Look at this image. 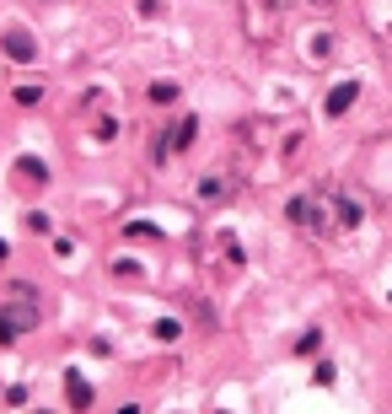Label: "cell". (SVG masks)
<instances>
[{"instance_id": "obj_1", "label": "cell", "mask_w": 392, "mask_h": 414, "mask_svg": "<svg viewBox=\"0 0 392 414\" xmlns=\"http://www.w3.org/2000/svg\"><path fill=\"white\" fill-rule=\"evenodd\" d=\"M0 49H6V60H16V65H33L38 60V43H33L27 27H6V33H0Z\"/></svg>"}, {"instance_id": "obj_2", "label": "cell", "mask_w": 392, "mask_h": 414, "mask_svg": "<svg viewBox=\"0 0 392 414\" xmlns=\"http://www.w3.org/2000/svg\"><path fill=\"white\" fill-rule=\"evenodd\" d=\"M355 97H360V86H355V81H339V86L328 92V119H339V113H349V102H355Z\"/></svg>"}, {"instance_id": "obj_3", "label": "cell", "mask_w": 392, "mask_h": 414, "mask_svg": "<svg viewBox=\"0 0 392 414\" xmlns=\"http://www.w3.org/2000/svg\"><path fill=\"white\" fill-rule=\"evenodd\" d=\"M290 221H295V226H307V232H322V216H317L312 199H290Z\"/></svg>"}, {"instance_id": "obj_4", "label": "cell", "mask_w": 392, "mask_h": 414, "mask_svg": "<svg viewBox=\"0 0 392 414\" xmlns=\"http://www.w3.org/2000/svg\"><path fill=\"white\" fill-rule=\"evenodd\" d=\"M65 393H70V403H75V409H92V388H86V377L75 371V366L65 371Z\"/></svg>"}, {"instance_id": "obj_5", "label": "cell", "mask_w": 392, "mask_h": 414, "mask_svg": "<svg viewBox=\"0 0 392 414\" xmlns=\"http://www.w3.org/2000/svg\"><path fill=\"white\" fill-rule=\"evenodd\" d=\"M16 172L27 183H49V161H38V156H16Z\"/></svg>"}, {"instance_id": "obj_6", "label": "cell", "mask_w": 392, "mask_h": 414, "mask_svg": "<svg viewBox=\"0 0 392 414\" xmlns=\"http://www.w3.org/2000/svg\"><path fill=\"white\" fill-rule=\"evenodd\" d=\"M194 134H199V119H183V124H178V129H172V134H167V146H178V151H188V146H194Z\"/></svg>"}, {"instance_id": "obj_7", "label": "cell", "mask_w": 392, "mask_h": 414, "mask_svg": "<svg viewBox=\"0 0 392 414\" xmlns=\"http://www.w3.org/2000/svg\"><path fill=\"white\" fill-rule=\"evenodd\" d=\"M360 221H366V210H360L355 199H339V226H349V232H355Z\"/></svg>"}, {"instance_id": "obj_8", "label": "cell", "mask_w": 392, "mask_h": 414, "mask_svg": "<svg viewBox=\"0 0 392 414\" xmlns=\"http://www.w3.org/2000/svg\"><path fill=\"white\" fill-rule=\"evenodd\" d=\"M151 102H161V108L178 102V86H172V81H156V86H151Z\"/></svg>"}, {"instance_id": "obj_9", "label": "cell", "mask_w": 392, "mask_h": 414, "mask_svg": "<svg viewBox=\"0 0 392 414\" xmlns=\"http://www.w3.org/2000/svg\"><path fill=\"white\" fill-rule=\"evenodd\" d=\"M11 97H16V102H22V108H38V97H43V92H38V86H16Z\"/></svg>"}, {"instance_id": "obj_10", "label": "cell", "mask_w": 392, "mask_h": 414, "mask_svg": "<svg viewBox=\"0 0 392 414\" xmlns=\"http://www.w3.org/2000/svg\"><path fill=\"white\" fill-rule=\"evenodd\" d=\"M317 344H322V334H317V329H307V334H301V344H295V355H312Z\"/></svg>"}, {"instance_id": "obj_11", "label": "cell", "mask_w": 392, "mask_h": 414, "mask_svg": "<svg viewBox=\"0 0 392 414\" xmlns=\"http://www.w3.org/2000/svg\"><path fill=\"white\" fill-rule=\"evenodd\" d=\"M124 232H129V237H156V226H151V221H129Z\"/></svg>"}, {"instance_id": "obj_12", "label": "cell", "mask_w": 392, "mask_h": 414, "mask_svg": "<svg viewBox=\"0 0 392 414\" xmlns=\"http://www.w3.org/2000/svg\"><path fill=\"white\" fill-rule=\"evenodd\" d=\"M151 334H156V339H178V323H172V317H161V323H156Z\"/></svg>"}, {"instance_id": "obj_13", "label": "cell", "mask_w": 392, "mask_h": 414, "mask_svg": "<svg viewBox=\"0 0 392 414\" xmlns=\"http://www.w3.org/2000/svg\"><path fill=\"white\" fill-rule=\"evenodd\" d=\"M0 258H6V243H0Z\"/></svg>"}]
</instances>
